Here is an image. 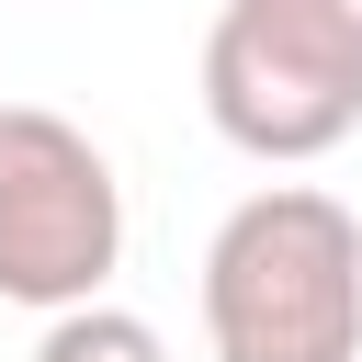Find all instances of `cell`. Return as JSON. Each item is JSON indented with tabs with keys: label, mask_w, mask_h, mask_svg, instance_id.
<instances>
[{
	"label": "cell",
	"mask_w": 362,
	"mask_h": 362,
	"mask_svg": "<svg viewBox=\"0 0 362 362\" xmlns=\"http://www.w3.org/2000/svg\"><path fill=\"white\" fill-rule=\"evenodd\" d=\"M215 362H362V215L317 181L249 192L204 249Z\"/></svg>",
	"instance_id": "obj_1"
},
{
	"label": "cell",
	"mask_w": 362,
	"mask_h": 362,
	"mask_svg": "<svg viewBox=\"0 0 362 362\" xmlns=\"http://www.w3.org/2000/svg\"><path fill=\"white\" fill-rule=\"evenodd\" d=\"M34 362H170V351L136 305H68V317H45Z\"/></svg>",
	"instance_id": "obj_4"
},
{
	"label": "cell",
	"mask_w": 362,
	"mask_h": 362,
	"mask_svg": "<svg viewBox=\"0 0 362 362\" xmlns=\"http://www.w3.org/2000/svg\"><path fill=\"white\" fill-rule=\"evenodd\" d=\"M113 260H124L113 158L45 102H0V294L34 317H68V305H102Z\"/></svg>",
	"instance_id": "obj_3"
},
{
	"label": "cell",
	"mask_w": 362,
	"mask_h": 362,
	"mask_svg": "<svg viewBox=\"0 0 362 362\" xmlns=\"http://www.w3.org/2000/svg\"><path fill=\"white\" fill-rule=\"evenodd\" d=\"M204 113L249 158H328L362 124V0H226L204 34Z\"/></svg>",
	"instance_id": "obj_2"
}]
</instances>
